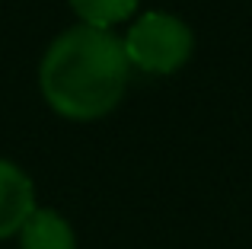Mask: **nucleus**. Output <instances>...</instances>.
<instances>
[{"label":"nucleus","instance_id":"5","mask_svg":"<svg viewBox=\"0 0 252 249\" xmlns=\"http://www.w3.org/2000/svg\"><path fill=\"white\" fill-rule=\"evenodd\" d=\"M70 10L80 16L83 26H96V29H112V26L125 23L134 16L141 0H67Z\"/></svg>","mask_w":252,"mask_h":249},{"label":"nucleus","instance_id":"3","mask_svg":"<svg viewBox=\"0 0 252 249\" xmlns=\"http://www.w3.org/2000/svg\"><path fill=\"white\" fill-rule=\"evenodd\" d=\"M35 211V186L13 160H0V240L23 230Z\"/></svg>","mask_w":252,"mask_h":249},{"label":"nucleus","instance_id":"1","mask_svg":"<svg viewBox=\"0 0 252 249\" xmlns=\"http://www.w3.org/2000/svg\"><path fill=\"white\" fill-rule=\"evenodd\" d=\"M128 77L131 64L122 35L83 23L64 29L38 64V87L45 102L74 122L109 115L122 102Z\"/></svg>","mask_w":252,"mask_h":249},{"label":"nucleus","instance_id":"4","mask_svg":"<svg viewBox=\"0 0 252 249\" xmlns=\"http://www.w3.org/2000/svg\"><path fill=\"white\" fill-rule=\"evenodd\" d=\"M19 249H77L74 227L51 208H35L19 230Z\"/></svg>","mask_w":252,"mask_h":249},{"label":"nucleus","instance_id":"2","mask_svg":"<svg viewBox=\"0 0 252 249\" xmlns=\"http://www.w3.org/2000/svg\"><path fill=\"white\" fill-rule=\"evenodd\" d=\"M128 64L144 74H172L191 58L195 32L185 19L163 10H147L122 35Z\"/></svg>","mask_w":252,"mask_h":249}]
</instances>
